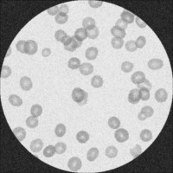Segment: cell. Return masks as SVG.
I'll return each instance as SVG.
<instances>
[{"instance_id": "f907efd6", "label": "cell", "mask_w": 173, "mask_h": 173, "mask_svg": "<svg viewBox=\"0 0 173 173\" xmlns=\"http://www.w3.org/2000/svg\"><path fill=\"white\" fill-rule=\"evenodd\" d=\"M42 55L43 57H48L51 55V50L49 48H45V49H42Z\"/></svg>"}, {"instance_id": "8fae6325", "label": "cell", "mask_w": 173, "mask_h": 173, "mask_svg": "<svg viewBox=\"0 0 173 173\" xmlns=\"http://www.w3.org/2000/svg\"><path fill=\"white\" fill-rule=\"evenodd\" d=\"M75 37V39L77 40V41L82 42L84 41L85 39L87 38V34H86V30L84 29V28H79V29H77V30H75V36H74Z\"/></svg>"}, {"instance_id": "e0dca14e", "label": "cell", "mask_w": 173, "mask_h": 173, "mask_svg": "<svg viewBox=\"0 0 173 173\" xmlns=\"http://www.w3.org/2000/svg\"><path fill=\"white\" fill-rule=\"evenodd\" d=\"M86 34H87V37L90 38V39H95V38L98 37L99 34H100V31L99 29L96 26L91 27L88 29H86Z\"/></svg>"}, {"instance_id": "277c9868", "label": "cell", "mask_w": 173, "mask_h": 173, "mask_svg": "<svg viewBox=\"0 0 173 173\" xmlns=\"http://www.w3.org/2000/svg\"><path fill=\"white\" fill-rule=\"evenodd\" d=\"M38 46L37 43L36 42L33 40H29V41L26 42L25 43V54L27 55H30V56H32L36 54V52L37 51Z\"/></svg>"}, {"instance_id": "1f68e13d", "label": "cell", "mask_w": 173, "mask_h": 173, "mask_svg": "<svg viewBox=\"0 0 173 173\" xmlns=\"http://www.w3.org/2000/svg\"><path fill=\"white\" fill-rule=\"evenodd\" d=\"M68 17L67 14H64V13H58L57 16H56V22L59 24H63V23H67L68 21Z\"/></svg>"}, {"instance_id": "7c38bea8", "label": "cell", "mask_w": 173, "mask_h": 173, "mask_svg": "<svg viewBox=\"0 0 173 173\" xmlns=\"http://www.w3.org/2000/svg\"><path fill=\"white\" fill-rule=\"evenodd\" d=\"M42 146H43V143H42V139H35L30 144V149L35 153L36 152H39L42 149Z\"/></svg>"}, {"instance_id": "60d3db41", "label": "cell", "mask_w": 173, "mask_h": 173, "mask_svg": "<svg viewBox=\"0 0 173 173\" xmlns=\"http://www.w3.org/2000/svg\"><path fill=\"white\" fill-rule=\"evenodd\" d=\"M12 75V69L8 66H3L2 71H1V77L2 78H7L10 75Z\"/></svg>"}, {"instance_id": "52a82bcc", "label": "cell", "mask_w": 173, "mask_h": 173, "mask_svg": "<svg viewBox=\"0 0 173 173\" xmlns=\"http://www.w3.org/2000/svg\"><path fill=\"white\" fill-rule=\"evenodd\" d=\"M94 71V66L91 63H84L81 64L80 66V72L83 75H91Z\"/></svg>"}, {"instance_id": "681fc988", "label": "cell", "mask_w": 173, "mask_h": 173, "mask_svg": "<svg viewBox=\"0 0 173 173\" xmlns=\"http://www.w3.org/2000/svg\"><path fill=\"white\" fill-rule=\"evenodd\" d=\"M135 20L136 23H137V24H138V26H139V28H146V23H145L144 21H142L139 17H136Z\"/></svg>"}, {"instance_id": "44dd1931", "label": "cell", "mask_w": 173, "mask_h": 173, "mask_svg": "<svg viewBox=\"0 0 173 173\" xmlns=\"http://www.w3.org/2000/svg\"><path fill=\"white\" fill-rule=\"evenodd\" d=\"M9 101L14 106H20L23 104V101L22 99L20 98L19 96L16 95V94H12L10 97H9Z\"/></svg>"}, {"instance_id": "bcb514c9", "label": "cell", "mask_w": 173, "mask_h": 173, "mask_svg": "<svg viewBox=\"0 0 173 173\" xmlns=\"http://www.w3.org/2000/svg\"><path fill=\"white\" fill-rule=\"evenodd\" d=\"M47 12L49 13V15L51 16H57L58 13H59V8L58 6H53V7L49 8L48 10H47Z\"/></svg>"}, {"instance_id": "5b68a950", "label": "cell", "mask_w": 173, "mask_h": 173, "mask_svg": "<svg viewBox=\"0 0 173 173\" xmlns=\"http://www.w3.org/2000/svg\"><path fill=\"white\" fill-rule=\"evenodd\" d=\"M82 164L81 159L79 158H76V157L70 158L68 163V168L73 171H78L82 168Z\"/></svg>"}, {"instance_id": "f1b7e54d", "label": "cell", "mask_w": 173, "mask_h": 173, "mask_svg": "<svg viewBox=\"0 0 173 173\" xmlns=\"http://www.w3.org/2000/svg\"><path fill=\"white\" fill-rule=\"evenodd\" d=\"M55 37H56V39H57L58 42H64L66 41L67 37H68V35L66 34V32L63 31V30H57V32H56V34H55Z\"/></svg>"}, {"instance_id": "c3c4849f", "label": "cell", "mask_w": 173, "mask_h": 173, "mask_svg": "<svg viewBox=\"0 0 173 173\" xmlns=\"http://www.w3.org/2000/svg\"><path fill=\"white\" fill-rule=\"evenodd\" d=\"M68 11H69V8H68V4H62L60 7H59V12H60V13L68 14Z\"/></svg>"}, {"instance_id": "ffe728a7", "label": "cell", "mask_w": 173, "mask_h": 173, "mask_svg": "<svg viewBox=\"0 0 173 173\" xmlns=\"http://www.w3.org/2000/svg\"><path fill=\"white\" fill-rule=\"evenodd\" d=\"M76 139L80 143L84 144L89 139V134L85 131H81L76 134Z\"/></svg>"}, {"instance_id": "f546056e", "label": "cell", "mask_w": 173, "mask_h": 173, "mask_svg": "<svg viewBox=\"0 0 173 173\" xmlns=\"http://www.w3.org/2000/svg\"><path fill=\"white\" fill-rule=\"evenodd\" d=\"M111 43H112V46H113L114 49H121L123 47V45H124V41L121 38L113 37L112 39V41H111Z\"/></svg>"}, {"instance_id": "d6986e66", "label": "cell", "mask_w": 173, "mask_h": 173, "mask_svg": "<svg viewBox=\"0 0 173 173\" xmlns=\"http://www.w3.org/2000/svg\"><path fill=\"white\" fill-rule=\"evenodd\" d=\"M99 156V150L97 148H91L89 149V151H87V154H86V158L88 161H94L95 160L97 157Z\"/></svg>"}, {"instance_id": "7a4b0ae2", "label": "cell", "mask_w": 173, "mask_h": 173, "mask_svg": "<svg viewBox=\"0 0 173 173\" xmlns=\"http://www.w3.org/2000/svg\"><path fill=\"white\" fill-rule=\"evenodd\" d=\"M64 49L69 52H74L75 49L82 46V42L77 41L75 37H68L63 42Z\"/></svg>"}, {"instance_id": "30bf717a", "label": "cell", "mask_w": 173, "mask_h": 173, "mask_svg": "<svg viewBox=\"0 0 173 173\" xmlns=\"http://www.w3.org/2000/svg\"><path fill=\"white\" fill-rule=\"evenodd\" d=\"M167 98H168V94H167L166 89H164V88L158 89L155 94V99L158 102H165L167 100Z\"/></svg>"}, {"instance_id": "6da1fadb", "label": "cell", "mask_w": 173, "mask_h": 173, "mask_svg": "<svg viewBox=\"0 0 173 173\" xmlns=\"http://www.w3.org/2000/svg\"><path fill=\"white\" fill-rule=\"evenodd\" d=\"M87 97H88V94L86 91H84L80 87H75L72 92V99L75 102L80 106L85 105L87 101Z\"/></svg>"}, {"instance_id": "9a60e30c", "label": "cell", "mask_w": 173, "mask_h": 173, "mask_svg": "<svg viewBox=\"0 0 173 173\" xmlns=\"http://www.w3.org/2000/svg\"><path fill=\"white\" fill-rule=\"evenodd\" d=\"M86 59L88 60H94L97 56H98V49L95 48V47H90L86 50Z\"/></svg>"}, {"instance_id": "836d02e7", "label": "cell", "mask_w": 173, "mask_h": 173, "mask_svg": "<svg viewBox=\"0 0 173 173\" xmlns=\"http://www.w3.org/2000/svg\"><path fill=\"white\" fill-rule=\"evenodd\" d=\"M139 95H140V100L142 101H148L150 98V90L147 88H139Z\"/></svg>"}, {"instance_id": "4316f807", "label": "cell", "mask_w": 173, "mask_h": 173, "mask_svg": "<svg viewBox=\"0 0 173 173\" xmlns=\"http://www.w3.org/2000/svg\"><path fill=\"white\" fill-rule=\"evenodd\" d=\"M108 126L112 129H118L121 126V121L116 117H111L108 120Z\"/></svg>"}, {"instance_id": "4dcf8cb0", "label": "cell", "mask_w": 173, "mask_h": 173, "mask_svg": "<svg viewBox=\"0 0 173 173\" xmlns=\"http://www.w3.org/2000/svg\"><path fill=\"white\" fill-rule=\"evenodd\" d=\"M82 25L83 28L86 30V29H88V28H91V27L95 26V21L92 17H86V18L83 19Z\"/></svg>"}, {"instance_id": "8d00e7d4", "label": "cell", "mask_w": 173, "mask_h": 173, "mask_svg": "<svg viewBox=\"0 0 173 173\" xmlns=\"http://www.w3.org/2000/svg\"><path fill=\"white\" fill-rule=\"evenodd\" d=\"M141 113H143L145 116L148 118V117H151L154 113V110L152 107H151L149 106H144L141 109Z\"/></svg>"}, {"instance_id": "816d5d0a", "label": "cell", "mask_w": 173, "mask_h": 173, "mask_svg": "<svg viewBox=\"0 0 173 173\" xmlns=\"http://www.w3.org/2000/svg\"><path fill=\"white\" fill-rule=\"evenodd\" d=\"M138 118H139V121H145V120H146V117L145 116V115H144L143 113H141V112L139 113V115H138Z\"/></svg>"}, {"instance_id": "7dc6e473", "label": "cell", "mask_w": 173, "mask_h": 173, "mask_svg": "<svg viewBox=\"0 0 173 173\" xmlns=\"http://www.w3.org/2000/svg\"><path fill=\"white\" fill-rule=\"evenodd\" d=\"M115 26H118L120 27V28H121V29H123V30H126V29L127 28V23H126V22H124L121 18H120L116 22Z\"/></svg>"}, {"instance_id": "484cf974", "label": "cell", "mask_w": 173, "mask_h": 173, "mask_svg": "<svg viewBox=\"0 0 173 173\" xmlns=\"http://www.w3.org/2000/svg\"><path fill=\"white\" fill-rule=\"evenodd\" d=\"M42 113V108L40 105L36 104L31 106V109H30V113L32 116L35 117H39Z\"/></svg>"}, {"instance_id": "8992f818", "label": "cell", "mask_w": 173, "mask_h": 173, "mask_svg": "<svg viewBox=\"0 0 173 173\" xmlns=\"http://www.w3.org/2000/svg\"><path fill=\"white\" fill-rule=\"evenodd\" d=\"M140 101L139 89H132L128 94V101L131 104H137Z\"/></svg>"}, {"instance_id": "ee69618b", "label": "cell", "mask_w": 173, "mask_h": 173, "mask_svg": "<svg viewBox=\"0 0 173 173\" xmlns=\"http://www.w3.org/2000/svg\"><path fill=\"white\" fill-rule=\"evenodd\" d=\"M138 87L139 88H147L148 90H151V84L148 80L146 79L143 82L138 84Z\"/></svg>"}, {"instance_id": "ac0fdd59", "label": "cell", "mask_w": 173, "mask_h": 173, "mask_svg": "<svg viewBox=\"0 0 173 173\" xmlns=\"http://www.w3.org/2000/svg\"><path fill=\"white\" fill-rule=\"evenodd\" d=\"M14 134L17 137V139H18L19 141H23V139H25L26 137V132L23 127H17L13 130Z\"/></svg>"}, {"instance_id": "83f0119b", "label": "cell", "mask_w": 173, "mask_h": 173, "mask_svg": "<svg viewBox=\"0 0 173 173\" xmlns=\"http://www.w3.org/2000/svg\"><path fill=\"white\" fill-rule=\"evenodd\" d=\"M118 154V150L116 147L114 146H108L106 149V156L109 158H115Z\"/></svg>"}, {"instance_id": "b9f144b4", "label": "cell", "mask_w": 173, "mask_h": 173, "mask_svg": "<svg viewBox=\"0 0 173 173\" xmlns=\"http://www.w3.org/2000/svg\"><path fill=\"white\" fill-rule=\"evenodd\" d=\"M146 40L145 37H139L135 42L137 49H142V48H144V46L146 45Z\"/></svg>"}, {"instance_id": "f6af8a7d", "label": "cell", "mask_w": 173, "mask_h": 173, "mask_svg": "<svg viewBox=\"0 0 173 173\" xmlns=\"http://www.w3.org/2000/svg\"><path fill=\"white\" fill-rule=\"evenodd\" d=\"M88 4L92 8H99L101 7L103 4L102 1H95V0H89Z\"/></svg>"}, {"instance_id": "5bb4252c", "label": "cell", "mask_w": 173, "mask_h": 173, "mask_svg": "<svg viewBox=\"0 0 173 173\" xmlns=\"http://www.w3.org/2000/svg\"><path fill=\"white\" fill-rule=\"evenodd\" d=\"M111 33L113 36V37H118V38H123L126 37V31L123 29H121L118 26H113L111 30Z\"/></svg>"}, {"instance_id": "9c48e42d", "label": "cell", "mask_w": 173, "mask_h": 173, "mask_svg": "<svg viewBox=\"0 0 173 173\" xmlns=\"http://www.w3.org/2000/svg\"><path fill=\"white\" fill-rule=\"evenodd\" d=\"M20 86H21L23 90H30L31 87H32V82H31V79L29 78V77H27V76L22 77L21 80H20Z\"/></svg>"}, {"instance_id": "2e32d148", "label": "cell", "mask_w": 173, "mask_h": 173, "mask_svg": "<svg viewBox=\"0 0 173 173\" xmlns=\"http://www.w3.org/2000/svg\"><path fill=\"white\" fill-rule=\"evenodd\" d=\"M121 19H122L124 22H126V23H127V24L128 23H133L134 18H135L134 15H133L132 13H131V12H127V11H124V12H122L121 15Z\"/></svg>"}, {"instance_id": "74e56055", "label": "cell", "mask_w": 173, "mask_h": 173, "mask_svg": "<svg viewBox=\"0 0 173 173\" xmlns=\"http://www.w3.org/2000/svg\"><path fill=\"white\" fill-rule=\"evenodd\" d=\"M55 148H56V152L58 153V154H62L65 152V151L67 149V146L64 143H62V142H59L57 143L56 146H55Z\"/></svg>"}, {"instance_id": "ba28073f", "label": "cell", "mask_w": 173, "mask_h": 173, "mask_svg": "<svg viewBox=\"0 0 173 173\" xmlns=\"http://www.w3.org/2000/svg\"><path fill=\"white\" fill-rule=\"evenodd\" d=\"M164 66V62L161 59H151L148 62V67L152 70H158L160 69Z\"/></svg>"}, {"instance_id": "4fadbf2b", "label": "cell", "mask_w": 173, "mask_h": 173, "mask_svg": "<svg viewBox=\"0 0 173 173\" xmlns=\"http://www.w3.org/2000/svg\"><path fill=\"white\" fill-rule=\"evenodd\" d=\"M131 79H132V82L138 85L139 83L143 82L144 81L146 80V75H145V74H144L143 72H135V73L132 75V78H131Z\"/></svg>"}, {"instance_id": "7402d4cb", "label": "cell", "mask_w": 173, "mask_h": 173, "mask_svg": "<svg viewBox=\"0 0 173 173\" xmlns=\"http://www.w3.org/2000/svg\"><path fill=\"white\" fill-rule=\"evenodd\" d=\"M91 85L94 87H95V88H98V87L102 86V85H103V79H102L101 76H100V75L94 76L91 79Z\"/></svg>"}, {"instance_id": "ab89813d", "label": "cell", "mask_w": 173, "mask_h": 173, "mask_svg": "<svg viewBox=\"0 0 173 173\" xmlns=\"http://www.w3.org/2000/svg\"><path fill=\"white\" fill-rule=\"evenodd\" d=\"M141 152H142V149H141V146H140L139 145H136L135 146L130 150V153H131V155H132V157H134V158L138 157Z\"/></svg>"}, {"instance_id": "d6a6232c", "label": "cell", "mask_w": 173, "mask_h": 173, "mask_svg": "<svg viewBox=\"0 0 173 173\" xmlns=\"http://www.w3.org/2000/svg\"><path fill=\"white\" fill-rule=\"evenodd\" d=\"M55 153H56V148L53 146H48L43 150V155L46 158H51L52 156H54Z\"/></svg>"}, {"instance_id": "7bdbcfd3", "label": "cell", "mask_w": 173, "mask_h": 173, "mask_svg": "<svg viewBox=\"0 0 173 173\" xmlns=\"http://www.w3.org/2000/svg\"><path fill=\"white\" fill-rule=\"evenodd\" d=\"M25 43L26 42L23 41V40H20V41L17 42V51H19L20 53H25Z\"/></svg>"}, {"instance_id": "3957f363", "label": "cell", "mask_w": 173, "mask_h": 173, "mask_svg": "<svg viewBox=\"0 0 173 173\" xmlns=\"http://www.w3.org/2000/svg\"><path fill=\"white\" fill-rule=\"evenodd\" d=\"M115 139L118 142L120 143H123V142H126L128 139H129V133L126 130V129H123V128H120L118 129L116 132H115Z\"/></svg>"}, {"instance_id": "603a6c76", "label": "cell", "mask_w": 173, "mask_h": 173, "mask_svg": "<svg viewBox=\"0 0 173 173\" xmlns=\"http://www.w3.org/2000/svg\"><path fill=\"white\" fill-rule=\"evenodd\" d=\"M152 139V133L151 131L145 129L142 132H140V139L144 142H148L151 139Z\"/></svg>"}, {"instance_id": "e575fe53", "label": "cell", "mask_w": 173, "mask_h": 173, "mask_svg": "<svg viewBox=\"0 0 173 173\" xmlns=\"http://www.w3.org/2000/svg\"><path fill=\"white\" fill-rule=\"evenodd\" d=\"M55 133L57 137H62L66 133V127L63 124L57 125V127L55 129Z\"/></svg>"}, {"instance_id": "cb8c5ba5", "label": "cell", "mask_w": 173, "mask_h": 173, "mask_svg": "<svg viewBox=\"0 0 173 173\" xmlns=\"http://www.w3.org/2000/svg\"><path fill=\"white\" fill-rule=\"evenodd\" d=\"M68 68H71V69H77V68H80V66H81V62L78 58L76 57H73L71 59H69L68 62Z\"/></svg>"}, {"instance_id": "f35d334b", "label": "cell", "mask_w": 173, "mask_h": 173, "mask_svg": "<svg viewBox=\"0 0 173 173\" xmlns=\"http://www.w3.org/2000/svg\"><path fill=\"white\" fill-rule=\"evenodd\" d=\"M126 49L127 50L128 52H134L137 49V46H136L135 42L130 40L126 43Z\"/></svg>"}, {"instance_id": "d590c367", "label": "cell", "mask_w": 173, "mask_h": 173, "mask_svg": "<svg viewBox=\"0 0 173 173\" xmlns=\"http://www.w3.org/2000/svg\"><path fill=\"white\" fill-rule=\"evenodd\" d=\"M134 67V65L130 62H124L121 65V70L125 73H129L132 70V68Z\"/></svg>"}, {"instance_id": "d4e9b609", "label": "cell", "mask_w": 173, "mask_h": 173, "mask_svg": "<svg viewBox=\"0 0 173 173\" xmlns=\"http://www.w3.org/2000/svg\"><path fill=\"white\" fill-rule=\"evenodd\" d=\"M26 125L28 127L36 128L38 126V119L37 117L31 116L29 117L26 120Z\"/></svg>"}]
</instances>
